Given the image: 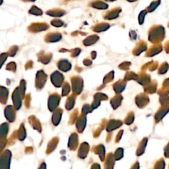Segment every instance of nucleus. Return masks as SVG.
I'll return each instance as SVG.
<instances>
[{"instance_id":"obj_1","label":"nucleus","mask_w":169,"mask_h":169,"mask_svg":"<svg viewBox=\"0 0 169 169\" xmlns=\"http://www.w3.org/2000/svg\"><path fill=\"white\" fill-rule=\"evenodd\" d=\"M29 13L35 15H40L42 14V11L41 9H40L38 8H37L36 6L33 5L31 9L29 10Z\"/></svg>"},{"instance_id":"obj_2","label":"nucleus","mask_w":169,"mask_h":169,"mask_svg":"<svg viewBox=\"0 0 169 169\" xmlns=\"http://www.w3.org/2000/svg\"><path fill=\"white\" fill-rule=\"evenodd\" d=\"M23 2H35V0H22Z\"/></svg>"},{"instance_id":"obj_3","label":"nucleus","mask_w":169,"mask_h":169,"mask_svg":"<svg viewBox=\"0 0 169 169\" xmlns=\"http://www.w3.org/2000/svg\"><path fill=\"white\" fill-rule=\"evenodd\" d=\"M2 3H3V0H0V5L2 4Z\"/></svg>"}]
</instances>
